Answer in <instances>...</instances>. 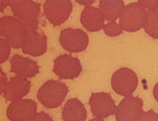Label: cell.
Here are the masks:
<instances>
[{
	"instance_id": "25",
	"label": "cell",
	"mask_w": 158,
	"mask_h": 121,
	"mask_svg": "<svg viewBox=\"0 0 158 121\" xmlns=\"http://www.w3.org/2000/svg\"><path fill=\"white\" fill-rule=\"evenodd\" d=\"M11 0H1L0 1V11L1 12H3L4 9H5L6 6H10Z\"/></svg>"
},
{
	"instance_id": "9",
	"label": "cell",
	"mask_w": 158,
	"mask_h": 121,
	"mask_svg": "<svg viewBox=\"0 0 158 121\" xmlns=\"http://www.w3.org/2000/svg\"><path fill=\"white\" fill-rule=\"evenodd\" d=\"M37 104L32 99L12 102L6 109V116L10 121H31L36 116Z\"/></svg>"
},
{
	"instance_id": "15",
	"label": "cell",
	"mask_w": 158,
	"mask_h": 121,
	"mask_svg": "<svg viewBox=\"0 0 158 121\" xmlns=\"http://www.w3.org/2000/svg\"><path fill=\"white\" fill-rule=\"evenodd\" d=\"M81 23L89 32H98L104 29V18L103 13L99 8L94 6H86L82 10L80 18Z\"/></svg>"
},
{
	"instance_id": "23",
	"label": "cell",
	"mask_w": 158,
	"mask_h": 121,
	"mask_svg": "<svg viewBox=\"0 0 158 121\" xmlns=\"http://www.w3.org/2000/svg\"><path fill=\"white\" fill-rule=\"evenodd\" d=\"M31 121H54L48 114L44 112H40L36 114Z\"/></svg>"
},
{
	"instance_id": "24",
	"label": "cell",
	"mask_w": 158,
	"mask_h": 121,
	"mask_svg": "<svg viewBox=\"0 0 158 121\" xmlns=\"http://www.w3.org/2000/svg\"><path fill=\"white\" fill-rule=\"evenodd\" d=\"M0 74H1V76H0L1 77V94L3 95L6 85L8 82L7 76H6V74L4 73V72L2 69H0Z\"/></svg>"
},
{
	"instance_id": "14",
	"label": "cell",
	"mask_w": 158,
	"mask_h": 121,
	"mask_svg": "<svg viewBox=\"0 0 158 121\" xmlns=\"http://www.w3.org/2000/svg\"><path fill=\"white\" fill-rule=\"evenodd\" d=\"M10 72L18 76L23 78H32L40 72V67L36 61L29 57L19 54H15L10 59Z\"/></svg>"
},
{
	"instance_id": "27",
	"label": "cell",
	"mask_w": 158,
	"mask_h": 121,
	"mask_svg": "<svg viewBox=\"0 0 158 121\" xmlns=\"http://www.w3.org/2000/svg\"><path fill=\"white\" fill-rule=\"evenodd\" d=\"M153 97H154L155 100L158 102V83H156V84H155L154 87H153Z\"/></svg>"
},
{
	"instance_id": "11",
	"label": "cell",
	"mask_w": 158,
	"mask_h": 121,
	"mask_svg": "<svg viewBox=\"0 0 158 121\" xmlns=\"http://www.w3.org/2000/svg\"><path fill=\"white\" fill-rule=\"evenodd\" d=\"M89 105L93 115L101 119L108 118L115 114L117 107L110 94L105 92L92 94L89 98Z\"/></svg>"
},
{
	"instance_id": "26",
	"label": "cell",
	"mask_w": 158,
	"mask_h": 121,
	"mask_svg": "<svg viewBox=\"0 0 158 121\" xmlns=\"http://www.w3.org/2000/svg\"><path fill=\"white\" fill-rule=\"evenodd\" d=\"M76 2H78L79 4H81V5L85 6V7H86V6H90V5L93 3H94V2H95V1H94V0H91V1H89V0H86V1H79V0H77Z\"/></svg>"
},
{
	"instance_id": "1",
	"label": "cell",
	"mask_w": 158,
	"mask_h": 121,
	"mask_svg": "<svg viewBox=\"0 0 158 121\" xmlns=\"http://www.w3.org/2000/svg\"><path fill=\"white\" fill-rule=\"evenodd\" d=\"M68 91V87L64 83L50 80L40 87L37 92V98L44 107L55 109L62 105Z\"/></svg>"
},
{
	"instance_id": "8",
	"label": "cell",
	"mask_w": 158,
	"mask_h": 121,
	"mask_svg": "<svg viewBox=\"0 0 158 121\" xmlns=\"http://www.w3.org/2000/svg\"><path fill=\"white\" fill-rule=\"evenodd\" d=\"M53 72L61 80H74L82 72L81 62L71 54H61L54 60Z\"/></svg>"
},
{
	"instance_id": "3",
	"label": "cell",
	"mask_w": 158,
	"mask_h": 121,
	"mask_svg": "<svg viewBox=\"0 0 158 121\" xmlns=\"http://www.w3.org/2000/svg\"><path fill=\"white\" fill-rule=\"evenodd\" d=\"M40 6L32 0H11L10 3L14 17L29 29H38Z\"/></svg>"
},
{
	"instance_id": "16",
	"label": "cell",
	"mask_w": 158,
	"mask_h": 121,
	"mask_svg": "<svg viewBox=\"0 0 158 121\" xmlns=\"http://www.w3.org/2000/svg\"><path fill=\"white\" fill-rule=\"evenodd\" d=\"M86 117V109L77 98L68 100L62 111L63 121H85Z\"/></svg>"
},
{
	"instance_id": "13",
	"label": "cell",
	"mask_w": 158,
	"mask_h": 121,
	"mask_svg": "<svg viewBox=\"0 0 158 121\" xmlns=\"http://www.w3.org/2000/svg\"><path fill=\"white\" fill-rule=\"evenodd\" d=\"M30 88L31 82L29 80L16 76L10 77L8 80L2 95L6 102H16L27 95Z\"/></svg>"
},
{
	"instance_id": "2",
	"label": "cell",
	"mask_w": 158,
	"mask_h": 121,
	"mask_svg": "<svg viewBox=\"0 0 158 121\" xmlns=\"http://www.w3.org/2000/svg\"><path fill=\"white\" fill-rule=\"evenodd\" d=\"M28 29L15 17L4 16L0 18V35L15 49L22 48Z\"/></svg>"
},
{
	"instance_id": "7",
	"label": "cell",
	"mask_w": 158,
	"mask_h": 121,
	"mask_svg": "<svg viewBox=\"0 0 158 121\" xmlns=\"http://www.w3.org/2000/svg\"><path fill=\"white\" fill-rule=\"evenodd\" d=\"M88 35L80 29L67 28L62 30L59 43L62 47L70 53H79L87 48L89 45Z\"/></svg>"
},
{
	"instance_id": "21",
	"label": "cell",
	"mask_w": 158,
	"mask_h": 121,
	"mask_svg": "<svg viewBox=\"0 0 158 121\" xmlns=\"http://www.w3.org/2000/svg\"><path fill=\"white\" fill-rule=\"evenodd\" d=\"M135 121H158V113L153 110H149L147 112H142L140 116Z\"/></svg>"
},
{
	"instance_id": "10",
	"label": "cell",
	"mask_w": 158,
	"mask_h": 121,
	"mask_svg": "<svg viewBox=\"0 0 158 121\" xmlns=\"http://www.w3.org/2000/svg\"><path fill=\"white\" fill-rule=\"evenodd\" d=\"M143 101L139 97H125L116 107V121H135L143 112Z\"/></svg>"
},
{
	"instance_id": "12",
	"label": "cell",
	"mask_w": 158,
	"mask_h": 121,
	"mask_svg": "<svg viewBox=\"0 0 158 121\" xmlns=\"http://www.w3.org/2000/svg\"><path fill=\"white\" fill-rule=\"evenodd\" d=\"M47 36L37 29H28L25 40L22 46V52L25 54L39 57L47 51Z\"/></svg>"
},
{
	"instance_id": "19",
	"label": "cell",
	"mask_w": 158,
	"mask_h": 121,
	"mask_svg": "<svg viewBox=\"0 0 158 121\" xmlns=\"http://www.w3.org/2000/svg\"><path fill=\"white\" fill-rule=\"evenodd\" d=\"M103 29H104V33L111 37L119 36L122 34L123 31L122 26L119 24H117L115 21L108 22V24L104 25Z\"/></svg>"
},
{
	"instance_id": "6",
	"label": "cell",
	"mask_w": 158,
	"mask_h": 121,
	"mask_svg": "<svg viewBox=\"0 0 158 121\" xmlns=\"http://www.w3.org/2000/svg\"><path fill=\"white\" fill-rule=\"evenodd\" d=\"M73 10L70 0H47L44 4V13L53 26H59L67 21Z\"/></svg>"
},
{
	"instance_id": "28",
	"label": "cell",
	"mask_w": 158,
	"mask_h": 121,
	"mask_svg": "<svg viewBox=\"0 0 158 121\" xmlns=\"http://www.w3.org/2000/svg\"><path fill=\"white\" fill-rule=\"evenodd\" d=\"M89 121H104V119H101V118H97L95 117L94 119H92Z\"/></svg>"
},
{
	"instance_id": "18",
	"label": "cell",
	"mask_w": 158,
	"mask_h": 121,
	"mask_svg": "<svg viewBox=\"0 0 158 121\" xmlns=\"http://www.w3.org/2000/svg\"><path fill=\"white\" fill-rule=\"evenodd\" d=\"M143 29L149 36L158 39V10H147Z\"/></svg>"
},
{
	"instance_id": "17",
	"label": "cell",
	"mask_w": 158,
	"mask_h": 121,
	"mask_svg": "<svg viewBox=\"0 0 158 121\" xmlns=\"http://www.w3.org/2000/svg\"><path fill=\"white\" fill-rule=\"evenodd\" d=\"M125 8L123 0H101L99 9L104 14V18L108 21H115L119 18Z\"/></svg>"
},
{
	"instance_id": "5",
	"label": "cell",
	"mask_w": 158,
	"mask_h": 121,
	"mask_svg": "<svg viewBox=\"0 0 158 121\" xmlns=\"http://www.w3.org/2000/svg\"><path fill=\"white\" fill-rule=\"evenodd\" d=\"M111 84L116 94L123 97L131 96L138 84L136 73L129 68H120L113 73Z\"/></svg>"
},
{
	"instance_id": "22",
	"label": "cell",
	"mask_w": 158,
	"mask_h": 121,
	"mask_svg": "<svg viewBox=\"0 0 158 121\" xmlns=\"http://www.w3.org/2000/svg\"><path fill=\"white\" fill-rule=\"evenodd\" d=\"M138 2L146 10H157L158 0H139Z\"/></svg>"
},
{
	"instance_id": "20",
	"label": "cell",
	"mask_w": 158,
	"mask_h": 121,
	"mask_svg": "<svg viewBox=\"0 0 158 121\" xmlns=\"http://www.w3.org/2000/svg\"><path fill=\"white\" fill-rule=\"evenodd\" d=\"M0 44H1V57H0V63L2 64L7 60L10 54L11 46L4 38L1 37L0 39Z\"/></svg>"
},
{
	"instance_id": "4",
	"label": "cell",
	"mask_w": 158,
	"mask_h": 121,
	"mask_svg": "<svg viewBox=\"0 0 158 121\" xmlns=\"http://www.w3.org/2000/svg\"><path fill=\"white\" fill-rule=\"evenodd\" d=\"M147 10L138 2L128 4L119 17V25L128 32H135L143 28Z\"/></svg>"
}]
</instances>
